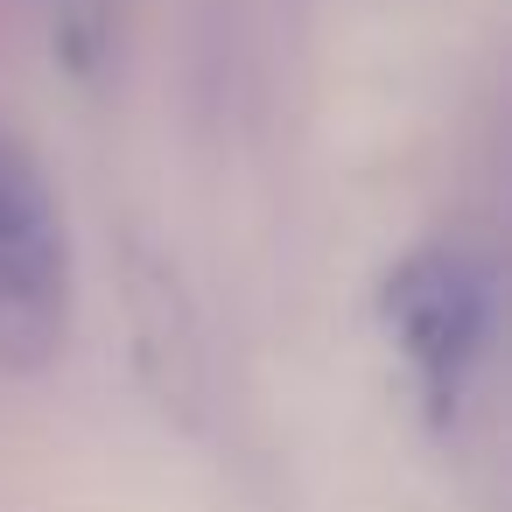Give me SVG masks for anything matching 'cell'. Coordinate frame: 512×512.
<instances>
[{"mask_svg":"<svg viewBox=\"0 0 512 512\" xmlns=\"http://www.w3.org/2000/svg\"><path fill=\"white\" fill-rule=\"evenodd\" d=\"M71 337V232L50 176L0 134V379L50 372Z\"/></svg>","mask_w":512,"mask_h":512,"instance_id":"1","label":"cell"},{"mask_svg":"<svg viewBox=\"0 0 512 512\" xmlns=\"http://www.w3.org/2000/svg\"><path fill=\"white\" fill-rule=\"evenodd\" d=\"M386 337L407 358L435 421L463 414L491 351V267L470 246H421L386 274Z\"/></svg>","mask_w":512,"mask_h":512,"instance_id":"2","label":"cell"}]
</instances>
